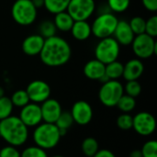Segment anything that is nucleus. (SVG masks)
<instances>
[{"label": "nucleus", "instance_id": "obj_38", "mask_svg": "<svg viewBox=\"0 0 157 157\" xmlns=\"http://www.w3.org/2000/svg\"><path fill=\"white\" fill-rule=\"evenodd\" d=\"M93 157H116V155L108 149H102V150H98Z\"/></svg>", "mask_w": 157, "mask_h": 157}, {"label": "nucleus", "instance_id": "obj_31", "mask_svg": "<svg viewBox=\"0 0 157 157\" xmlns=\"http://www.w3.org/2000/svg\"><path fill=\"white\" fill-rule=\"evenodd\" d=\"M123 89H124V93H126V95L131 96L135 98L138 96H140V94L142 92V86L138 82V80L127 81L125 86H123Z\"/></svg>", "mask_w": 157, "mask_h": 157}, {"label": "nucleus", "instance_id": "obj_25", "mask_svg": "<svg viewBox=\"0 0 157 157\" xmlns=\"http://www.w3.org/2000/svg\"><path fill=\"white\" fill-rule=\"evenodd\" d=\"M56 28L52 20L50 19H45L40 22L39 25V33L42 38L48 39L51 37L55 36L56 34Z\"/></svg>", "mask_w": 157, "mask_h": 157}, {"label": "nucleus", "instance_id": "obj_14", "mask_svg": "<svg viewBox=\"0 0 157 157\" xmlns=\"http://www.w3.org/2000/svg\"><path fill=\"white\" fill-rule=\"evenodd\" d=\"M42 121L48 123H55L58 117L62 113V106L60 102L54 98H48L40 105Z\"/></svg>", "mask_w": 157, "mask_h": 157}, {"label": "nucleus", "instance_id": "obj_15", "mask_svg": "<svg viewBox=\"0 0 157 157\" xmlns=\"http://www.w3.org/2000/svg\"><path fill=\"white\" fill-rule=\"evenodd\" d=\"M112 37L121 46H128L132 44L135 35L132 30L128 21L119 20Z\"/></svg>", "mask_w": 157, "mask_h": 157}, {"label": "nucleus", "instance_id": "obj_34", "mask_svg": "<svg viewBox=\"0 0 157 157\" xmlns=\"http://www.w3.org/2000/svg\"><path fill=\"white\" fill-rule=\"evenodd\" d=\"M141 152L143 157H157V142L155 140L147 141Z\"/></svg>", "mask_w": 157, "mask_h": 157}, {"label": "nucleus", "instance_id": "obj_17", "mask_svg": "<svg viewBox=\"0 0 157 157\" xmlns=\"http://www.w3.org/2000/svg\"><path fill=\"white\" fill-rule=\"evenodd\" d=\"M144 72V64L141 59H131L123 64L122 77L126 81L138 80Z\"/></svg>", "mask_w": 157, "mask_h": 157}, {"label": "nucleus", "instance_id": "obj_3", "mask_svg": "<svg viewBox=\"0 0 157 157\" xmlns=\"http://www.w3.org/2000/svg\"><path fill=\"white\" fill-rule=\"evenodd\" d=\"M61 138L59 129L54 123H40L35 127L33 132V141L35 145L45 151L57 146Z\"/></svg>", "mask_w": 157, "mask_h": 157}, {"label": "nucleus", "instance_id": "obj_18", "mask_svg": "<svg viewBox=\"0 0 157 157\" xmlns=\"http://www.w3.org/2000/svg\"><path fill=\"white\" fill-rule=\"evenodd\" d=\"M105 66L103 63L97 59L88 61L84 66V75L90 80H99L105 75Z\"/></svg>", "mask_w": 157, "mask_h": 157}, {"label": "nucleus", "instance_id": "obj_11", "mask_svg": "<svg viewBox=\"0 0 157 157\" xmlns=\"http://www.w3.org/2000/svg\"><path fill=\"white\" fill-rule=\"evenodd\" d=\"M29 100L33 103H42L51 96V87L49 84L43 80L31 81L25 89Z\"/></svg>", "mask_w": 157, "mask_h": 157}, {"label": "nucleus", "instance_id": "obj_5", "mask_svg": "<svg viewBox=\"0 0 157 157\" xmlns=\"http://www.w3.org/2000/svg\"><path fill=\"white\" fill-rule=\"evenodd\" d=\"M118 22V17L112 12L101 13L95 18L91 25L92 34L99 40L112 37Z\"/></svg>", "mask_w": 157, "mask_h": 157}, {"label": "nucleus", "instance_id": "obj_10", "mask_svg": "<svg viewBox=\"0 0 157 157\" xmlns=\"http://www.w3.org/2000/svg\"><path fill=\"white\" fill-rule=\"evenodd\" d=\"M133 119L132 129L142 136H149L153 134L156 128V121L155 117L146 111L137 113Z\"/></svg>", "mask_w": 157, "mask_h": 157}, {"label": "nucleus", "instance_id": "obj_32", "mask_svg": "<svg viewBox=\"0 0 157 157\" xmlns=\"http://www.w3.org/2000/svg\"><path fill=\"white\" fill-rule=\"evenodd\" d=\"M117 126L121 131H130L132 129L133 119L129 113H123L117 118Z\"/></svg>", "mask_w": 157, "mask_h": 157}, {"label": "nucleus", "instance_id": "obj_4", "mask_svg": "<svg viewBox=\"0 0 157 157\" xmlns=\"http://www.w3.org/2000/svg\"><path fill=\"white\" fill-rule=\"evenodd\" d=\"M38 9L33 6L31 0H16L11 8L14 21L20 26H29L37 18Z\"/></svg>", "mask_w": 157, "mask_h": 157}, {"label": "nucleus", "instance_id": "obj_16", "mask_svg": "<svg viewBox=\"0 0 157 157\" xmlns=\"http://www.w3.org/2000/svg\"><path fill=\"white\" fill-rule=\"evenodd\" d=\"M45 39L40 34H31L27 36L21 44L22 52L28 56L39 55L43 47Z\"/></svg>", "mask_w": 157, "mask_h": 157}, {"label": "nucleus", "instance_id": "obj_22", "mask_svg": "<svg viewBox=\"0 0 157 157\" xmlns=\"http://www.w3.org/2000/svg\"><path fill=\"white\" fill-rule=\"evenodd\" d=\"M123 74V64L118 60L111 62L105 66V75L109 78V80H118L122 77Z\"/></svg>", "mask_w": 157, "mask_h": 157}, {"label": "nucleus", "instance_id": "obj_6", "mask_svg": "<svg viewBox=\"0 0 157 157\" xmlns=\"http://www.w3.org/2000/svg\"><path fill=\"white\" fill-rule=\"evenodd\" d=\"M121 53V45L113 37L100 39L95 48V57L104 64L118 60Z\"/></svg>", "mask_w": 157, "mask_h": 157}, {"label": "nucleus", "instance_id": "obj_37", "mask_svg": "<svg viewBox=\"0 0 157 157\" xmlns=\"http://www.w3.org/2000/svg\"><path fill=\"white\" fill-rule=\"evenodd\" d=\"M142 3L145 9L150 12L157 11V0H142Z\"/></svg>", "mask_w": 157, "mask_h": 157}, {"label": "nucleus", "instance_id": "obj_41", "mask_svg": "<svg viewBox=\"0 0 157 157\" xmlns=\"http://www.w3.org/2000/svg\"><path fill=\"white\" fill-rule=\"evenodd\" d=\"M4 96H5V89L0 86V98H2Z\"/></svg>", "mask_w": 157, "mask_h": 157}, {"label": "nucleus", "instance_id": "obj_29", "mask_svg": "<svg viewBox=\"0 0 157 157\" xmlns=\"http://www.w3.org/2000/svg\"><path fill=\"white\" fill-rule=\"evenodd\" d=\"M131 4V0H108V7L111 12L122 13L126 11Z\"/></svg>", "mask_w": 157, "mask_h": 157}, {"label": "nucleus", "instance_id": "obj_12", "mask_svg": "<svg viewBox=\"0 0 157 157\" xmlns=\"http://www.w3.org/2000/svg\"><path fill=\"white\" fill-rule=\"evenodd\" d=\"M70 113L73 117L74 122L82 126L87 125L93 119V109L91 105L85 100L75 102Z\"/></svg>", "mask_w": 157, "mask_h": 157}, {"label": "nucleus", "instance_id": "obj_1", "mask_svg": "<svg viewBox=\"0 0 157 157\" xmlns=\"http://www.w3.org/2000/svg\"><path fill=\"white\" fill-rule=\"evenodd\" d=\"M39 55L45 65L49 67H59L66 64L70 61L72 49L64 39L55 35L45 39Z\"/></svg>", "mask_w": 157, "mask_h": 157}, {"label": "nucleus", "instance_id": "obj_7", "mask_svg": "<svg viewBox=\"0 0 157 157\" xmlns=\"http://www.w3.org/2000/svg\"><path fill=\"white\" fill-rule=\"evenodd\" d=\"M123 94L124 89L122 84L118 80H109L102 84L98 91V98L104 106L112 108L116 107Z\"/></svg>", "mask_w": 157, "mask_h": 157}, {"label": "nucleus", "instance_id": "obj_19", "mask_svg": "<svg viewBox=\"0 0 157 157\" xmlns=\"http://www.w3.org/2000/svg\"><path fill=\"white\" fill-rule=\"evenodd\" d=\"M70 31L74 39L80 41L89 39V37L92 35L91 25L86 20L75 21Z\"/></svg>", "mask_w": 157, "mask_h": 157}, {"label": "nucleus", "instance_id": "obj_24", "mask_svg": "<svg viewBox=\"0 0 157 157\" xmlns=\"http://www.w3.org/2000/svg\"><path fill=\"white\" fill-rule=\"evenodd\" d=\"M81 149L83 154L86 157H93L99 150L98 142L93 137L86 138L81 144Z\"/></svg>", "mask_w": 157, "mask_h": 157}, {"label": "nucleus", "instance_id": "obj_2", "mask_svg": "<svg viewBox=\"0 0 157 157\" xmlns=\"http://www.w3.org/2000/svg\"><path fill=\"white\" fill-rule=\"evenodd\" d=\"M0 137L9 145H23L29 138V128L18 117L9 116L0 121Z\"/></svg>", "mask_w": 157, "mask_h": 157}, {"label": "nucleus", "instance_id": "obj_26", "mask_svg": "<svg viewBox=\"0 0 157 157\" xmlns=\"http://www.w3.org/2000/svg\"><path fill=\"white\" fill-rule=\"evenodd\" d=\"M116 107H118V109L123 113H130L135 109L136 100L134 98L123 94V96L120 98L119 102L117 103Z\"/></svg>", "mask_w": 157, "mask_h": 157}, {"label": "nucleus", "instance_id": "obj_33", "mask_svg": "<svg viewBox=\"0 0 157 157\" xmlns=\"http://www.w3.org/2000/svg\"><path fill=\"white\" fill-rule=\"evenodd\" d=\"M20 157H48V155L45 150L34 145L27 147L22 153H20Z\"/></svg>", "mask_w": 157, "mask_h": 157}, {"label": "nucleus", "instance_id": "obj_23", "mask_svg": "<svg viewBox=\"0 0 157 157\" xmlns=\"http://www.w3.org/2000/svg\"><path fill=\"white\" fill-rule=\"evenodd\" d=\"M70 0H44V7L50 13L55 15L57 13L66 11Z\"/></svg>", "mask_w": 157, "mask_h": 157}, {"label": "nucleus", "instance_id": "obj_36", "mask_svg": "<svg viewBox=\"0 0 157 157\" xmlns=\"http://www.w3.org/2000/svg\"><path fill=\"white\" fill-rule=\"evenodd\" d=\"M0 157H20V153L17 147L8 144L0 149Z\"/></svg>", "mask_w": 157, "mask_h": 157}, {"label": "nucleus", "instance_id": "obj_13", "mask_svg": "<svg viewBox=\"0 0 157 157\" xmlns=\"http://www.w3.org/2000/svg\"><path fill=\"white\" fill-rule=\"evenodd\" d=\"M18 118L28 128L38 126L42 121L40 106L37 103L29 102L21 108Z\"/></svg>", "mask_w": 157, "mask_h": 157}, {"label": "nucleus", "instance_id": "obj_40", "mask_svg": "<svg viewBox=\"0 0 157 157\" xmlns=\"http://www.w3.org/2000/svg\"><path fill=\"white\" fill-rule=\"evenodd\" d=\"M130 157H143L141 150H133L130 154Z\"/></svg>", "mask_w": 157, "mask_h": 157}, {"label": "nucleus", "instance_id": "obj_28", "mask_svg": "<svg viewBox=\"0 0 157 157\" xmlns=\"http://www.w3.org/2000/svg\"><path fill=\"white\" fill-rule=\"evenodd\" d=\"M13 109L14 106L9 98L6 96L0 98V121L11 116Z\"/></svg>", "mask_w": 157, "mask_h": 157}, {"label": "nucleus", "instance_id": "obj_42", "mask_svg": "<svg viewBox=\"0 0 157 157\" xmlns=\"http://www.w3.org/2000/svg\"><path fill=\"white\" fill-rule=\"evenodd\" d=\"M52 157H64V156H63V155H53V156H52Z\"/></svg>", "mask_w": 157, "mask_h": 157}, {"label": "nucleus", "instance_id": "obj_39", "mask_svg": "<svg viewBox=\"0 0 157 157\" xmlns=\"http://www.w3.org/2000/svg\"><path fill=\"white\" fill-rule=\"evenodd\" d=\"M31 2L37 9L44 7V0H31Z\"/></svg>", "mask_w": 157, "mask_h": 157}, {"label": "nucleus", "instance_id": "obj_20", "mask_svg": "<svg viewBox=\"0 0 157 157\" xmlns=\"http://www.w3.org/2000/svg\"><path fill=\"white\" fill-rule=\"evenodd\" d=\"M56 29L62 32H68L71 30L74 25V18L67 11H63L54 15V19L52 20Z\"/></svg>", "mask_w": 157, "mask_h": 157}, {"label": "nucleus", "instance_id": "obj_8", "mask_svg": "<svg viewBox=\"0 0 157 157\" xmlns=\"http://www.w3.org/2000/svg\"><path fill=\"white\" fill-rule=\"evenodd\" d=\"M131 45L138 59H148L157 53V42L154 37L146 33L135 35Z\"/></svg>", "mask_w": 157, "mask_h": 157}, {"label": "nucleus", "instance_id": "obj_27", "mask_svg": "<svg viewBox=\"0 0 157 157\" xmlns=\"http://www.w3.org/2000/svg\"><path fill=\"white\" fill-rule=\"evenodd\" d=\"M11 102L13 104L14 107H17V108H23L24 106H26L27 104H29L30 102L29 98L26 92V90L24 89H19L17 90L13 93V95L10 98Z\"/></svg>", "mask_w": 157, "mask_h": 157}, {"label": "nucleus", "instance_id": "obj_30", "mask_svg": "<svg viewBox=\"0 0 157 157\" xmlns=\"http://www.w3.org/2000/svg\"><path fill=\"white\" fill-rule=\"evenodd\" d=\"M145 23H146V20L144 17H139V16L133 17L129 21V25L132 30L133 31L134 35H139V34L145 32Z\"/></svg>", "mask_w": 157, "mask_h": 157}, {"label": "nucleus", "instance_id": "obj_35", "mask_svg": "<svg viewBox=\"0 0 157 157\" xmlns=\"http://www.w3.org/2000/svg\"><path fill=\"white\" fill-rule=\"evenodd\" d=\"M144 33H146L154 38H155L157 36V17L155 15L152 16L151 17H149L146 20Z\"/></svg>", "mask_w": 157, "mask_h": 157}, {"label": "nucleus", "instance_id": "obj_21", "mask_svg": "<svg viewBox=\"0 0 157 157\" xmlns=\"http://www.w3.org/2000/svg\"><path fill=\"white\" fill-rule=\"evenodd\" d=\"M54 124L59 129L61 137H63L67 133L68 130L74 124V120H73L71 113L68 111H62V113L60 114V116L58 117Z\"/></svg>", "mask_w": 157, "mask_h": 157}, {"label": "nucleus", "instance_id": "obj_9", "mask_svg": "<svg viewBox=\"0 0 157 157\" xmlns=\"http://www.w3.org/2000/svg\"><path fill=\"white\" fill-rule=\"evenodd\" d=\"M95 0H70L66 11L75 21L87 20L95 12Z\"/></svg>", "mask_w": 157, "mask_h": 157}]
</instances>
